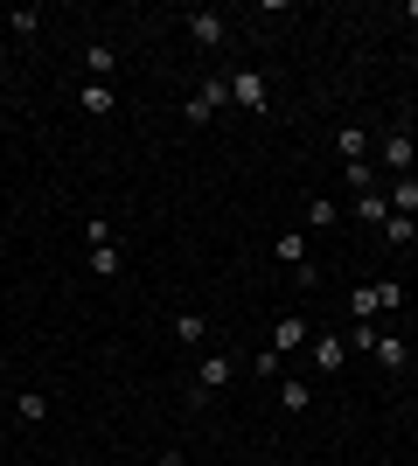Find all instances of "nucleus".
Here are the masks:
<instances>
[{
    "instance_id": "nucleus-1",
    "label": "nucleus",
    "mask_w": 418,
    "mask_h": 466,
    "mask_svg": "<svg viewBox=\"0 0 418 466\" xmlns=\"http://www.w3.org/2000/svg\"><path fill=\"white\" fill-rule=\"evenodd\" d=\"M84 244H91V272H98V279H119V237H112V223H105V216H91V223H84Z\"/></svg>"
},
{
    "instance_id": "nucleus-2",
    "label": "nucleus",
    "mask_w": 418,
    "mask_h": 466,
    "mask_svg": "<svg viewBox=\"0 0 418 466\" xmlns=\"http://www.w3.org/2000/svg\"><path fill=\"white\" fill-rule=\"evenodd\" d=\"M307 341H314L307 313H279V320H272V355H279V362H286V355H300Z\"/></svg>"
},
{
    "instance_id": "nucleus-3",
    "label": "nucleus",
    "mask_w": 418,
    "mask_h": 466,
    "mask_svg": "<svg viewBox=\"0 0 418 466\" xmlns=\"http://www.w3.org/2000/svg\"><path fill=\"white\" fill-rule=\"evenodd\" d=\"M230 383H238V355H202V370H196V397H223Z\"/></svg>"
},
{
    "instance_id": "nucleus-4",
    "label": "nucleus",
    "mask_w": 418,
    "mask_h": 466,
    "mask_svg": "<svg viewBox=\"0 0 418 466\" xmlns=\"http://www.w3.org/2000/svg\"><path fill=\"white\" fill-rule=\"evenodd\" d=\"M223 105H230V77H209V84H202V91H189V105H181V118H196V126H202V118H217Z\"/></svg>"
},
{
    "instance_id": "nucleus-5",
    "label": "nucleus",
    "mask_w": 418,
    "mask_h": 466,
    "mask_svg": "<svg viewBox=\"0 0 418 466\" xmlns=\"http://www.w3.org/2000/svg\"><path fill=\"white\" fill-rule=\"evenodd\" d=\"M377 154H383V167H391V175H412V160H418V139L412 133H404V126H391V133H383V147H377Z\"/></svg>"
},
{
    "instance_id": "nucleus-6",
    "label": "nucleus",
    "mask_w": 418,
    "mask_h": 466,
    "mask_svg": "<svg viewBox=\"0 0 418 466\" xmlns=\"http://www.w3.org/2000/svg\"><path fill=\"white\" fill-rule=\"evenodd\" d=\"M223 77H230V105H238V112H265V77L259 70H223Z\"/></svg>"
},
{
    "instance_id": "nucleus-7",
    "label": "nucleus",
    "mask_w": 418,
    "mask_h": 466,
    "mask_svg": "<svg viewBox=\"0 0 418 466\" xmlns=\"http://www.w3.org/2000/svg\"><path fill=\"white\" fill-rule=\"evenodd\" d=\"M307 355H314L321 376H335L342 362H349V341H342V334H314V341H307Z\"/></svg>"
},
{
    "instance_id": "nucleus-8",
    "label": "nucleus",
    "mask_w": 418,
    "mask_h": 466,
    "mask_svg": "<svg viewBox=\"0 0 418 466\" xmlns=\"http://www.w3.org/2000/svg\"><path fill=\"white\" fill-rule=\"evenodd\" d=\"M223 35H230V28H223V15H209V7H202V15H189V42H196V49H223Z\"/></svg>"
},
{
    "instance_id": "nucleus-9",
    "label": "nucleus",
    "mask_w": 418,
    "mask_h": 466,
    "mask_svg": "<svg viewBox=\"0 0 418 466\" xmlns=\"http://www.w3.org/2000/svg\"><path fill=\"white\" fill-rule=\"evenodd\" d=\"M77 105H84L91 118H112V112H119V91H112V84H84Z\"/></svg>"
},
{
    "instance_id": "nucleus-10",
    "label": "nucleus",
    "mask_w": 418,
    "mask_h": 466,
    "mask_svg": "<svg viewBox=\"0 0 418 466\" xmlns=\"http://www.w3.org/2000/svg\"><path fill=\"white\" fill-rule=\"evenodd\" d=\"M356 216L370 223V230H383V223H391V195H383V188H362L356 195Z\"/></svg>"
},
{
    "instance_id": "nucleus-11",
    "label": "nucleus",
    "mask_w": 418,
    "mask_h": 466,
    "mask_svg": "<svg viewBox=\"0 0 418 466\" xmlns=\"http://www.w3.org/2000/svg\"><path fill=\"white\" fill-rule=\"evenodd\" d=\"M272 258L300 272V265H307V230H279V237H272Z\"/></svg>"
},
{
    "instance_id": "nucleus-12",
    "label": "nucleus",
    "mask_w": 418,
    "mask_h": 466,
    "mask_svg": "<svg viewBox=\"0 0 418 466\" xmlns=\"http://www.w3.org/2000/svg\"><path fill=\"white\" fill-rule=\"evenodd\" d=\"M84 70H91V84H105L119 70V49H112V42H91V49H84Z\"/></svg>"
},
{
    "instance_id": "nucleus-13",
    "label": "nucleus",
    "mask_w": 418,
    "mask_h": 466,
    "mask_svg": "<svg viewBox=\"0 0 418 466\" xmlns=\"http://www.w3.org/2000/svg\"><path fill=\"white\" fill-rule=\"evenodd\" d=\"M175 341L181 349H202V341H209V320H202V313H175Z\"/></svg>"
},
{
    "instance_id": "nucleus-14",
    "label": "nucleus",
    "mask_w": 418,
    "mask_h": 466,
    "mask_svg": "<svg viewBox=\"0 0 418 466\" xmlns=\"http://www.w3.org/2000/svg\"><path fill=\"white\" fill-rule=\"evenodd\" d=\"M335 154L342 160H370V133H362V126H342V133H335Z\"/></svg>"
},
{
    "instance_id": "nucleus-15",
    "label": "nucleus",
    "mask_w": 418,
    "mask_h": 466,
    "mask_svg": "<svg viewBox=\"0 0 418 466\" xmlns=\"http://www.w3.org/2000/svg\"><path fill=\"white\" fill-rule=\"evenodd\" d=\"M342 181H349V188H377V160H342Z\"/></svg>"
},
{
    "instance_id": "nucleus-16",
    "label": "nucleus",
    "mask_w": 418,
    "mask_h": 466,
    "mask_svg": "<svg viewBox=\"0 0 418 466\" xmlns=\"http://www.w3.org/2000/svg\"><path fill=\"white\" fill-rule=\"evenodd\" d=\"M335 223H342V209L328 195H314V202H307V230H335Z\"/></svg>"
},
{
    "instance_id": "nucleus-17",
    "label": "nucleus",
    "mask_w": 418,
    "mask_h": 466,
    "mask_svg": "<svg viewBox=\"0 0 418 466\" xmlns=\"http://www.w3.org/2000/svg\"><path fill=\"white\" fill-rule=\"evenodd\" d=\"M370 355H377L383 370H404V362H412V355H404V341H398V334H377V349H370Z\"/></svg>"
},
{
    "instance_id": "nucleus-18",
    "label": "nucleus",
    "mask_w": 418,
    "mask_h": 466,
    "mask_svg": "<svg viewBox=\"0 0 418 466\" xmlns=\"http://www.w3.org/2000/svg\"><path fill=\"white\" fill-rule=\"evenodd\" d=\"M15 418H21V425H42V418H49L42 390H21V397H15Z\"/></svg>"
},
{
    "instance_id": "nucleus-19",
    "label": "nucleus",
    "mask_w": 418,
    "mask_h": 466,
    "mask_svg": "<svg viewBox=\"0 0 418 466\" xmlns=\"http://www.w3.org/2000/svg\"><path fill=\"white\" fill-rule=\"evenodd\" d=\"M391 209H398V216H418V181H412V175L391 181Z\"/></svg>"
},
{
    "instance_id": "nucleus-20",
    "label": "nucleus",
    "mask_w": 418,
    "mask_h": 466,
    "mask_svg": "<svg viewBox=\"0 0 418 466\" xmlns=\"http://www.w3.org/2000/svg\"><path fill=\"white\" fill-rule=\"evenodd\" d=\"M279 404H286V410H307V404H314V390L300 383V376H286V383H279Z\"/></svg>"
},
{
    "instance_id": "nucleus-21",
    "label": "nucleus",
    "mask_w": 418,
    "mask_h": 466,
    "mask_svg": "<svg viewBox=\"0 0 418 466\" xmlns=\"http://www.w3.org/2000/svg\"><path fill=\"white\" fill-rule=\"evenodd\" d=\"M377 349V320H356V328H349V355H370Z\"/></svg>"
},
{
    "instance_id": "nucleus-22",
    "label": "nucleus",
    "mask_w": 418,
    "mask_h": 466,
    "mask_svg": "<svg viewBox=\"0 0 418 466\" xmlns=\"http://www.w3.org/2000/svg\"><path fill=\"white\" fill-rule=\"evenodd\" d=\"M383 237H391V244H412V237H418V216H398V209H391V223H383Z\"/></svg>"
},
{
    "instance_id": "nucleus-23",
    "label": "nucleus",
    "mask_w": 418,
    "mask_h": 466,
    "mask_svg": "<svg viewBox=\"0 0 418 466\" xmlns=\"http://www.w3.org/2000/svg\"><path fill=\"white\" fill-rule=\"evenodd\" d=\"M370 292H377V313L404 307V286H398V279H377V286H370Z\"/></svg>"
},
{
    "instance_id": "nucleus-24",
    "label": "nucleus",
    "mask_w": 418,
    "mask_h": 466,
    "mask_svg": "<svg viewBox=\"0 0 418 466\" xmlns=\"http://www.w3.org/2000/svg\"><path fill=\"white\" fill-rule=\"evenodd\" d=\"M7 28H15V35H36L42 15H36V7H7Z\"/></svg>"
},
{
    "instance_id": "nucleus-25",
    "label": "nucleus",
    "mask_w": 418,
    "mask_h": 466,
    "mask_svg": "<svg viewBox=\"0 0 418 466\" xmlns=\"http://www.w3.org/2000/svg\"><path fill=\"white\" fill-rule=\"evenodd\" d=\"M154 466H189V460H181V452H160V460Z\"/></svg>"
},
{
    "instance_id": "nucleus-26",
    "label": "nucleus",
    "mask_w": 418,
    "mask_h": 466,
    "mask_svg": "<svg viewBox=\"0 0 418 466\" xmlns=\"http://www.w3.org/2000/svg\"><path fill=\"white\" fill-rule=\"evenodd\" d=\"M404 15H412V21H418V0H404Z\"/></svg>"
},
{
    "instance_id": "nucleus-27",
    "label": "nucleus",
    "mask_w": 418,
    "mask_h": 466,
    "mask_svg": "<svg viewBox=\"0 0 418 466\" xmlns=\"http://www.w3.org/2000/svg\"><path fill=\"white\" fill-rule=\"evenodd\" d=\"M412 418H418V410H412Z\"/></svg>"
}]
</instances>
